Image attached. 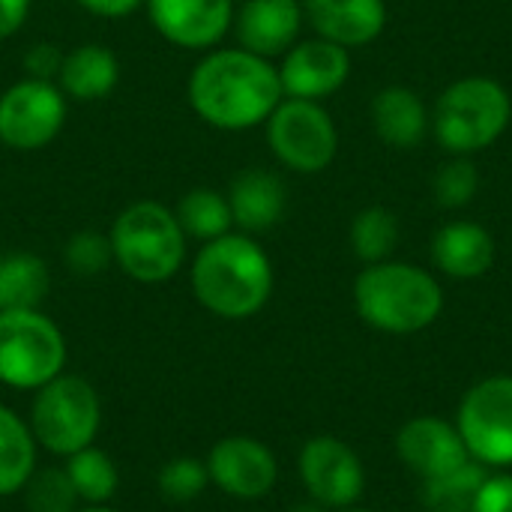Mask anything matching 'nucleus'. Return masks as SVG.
I'll list each match as a JSON object with an SVG mask.
<instances>
[{
    "label": "nucleus",
    "mask_w": 512,
    "mask_h": 512,
    "mask_svg": "<svg viewBox=\"0 0 512 512\" xmlns=\"http://www.w3.org/2000/svg\"><path fill=\"white\" fill-rule=\"evenodd\" d=\"M66 345L51 318L36 309L0 312V381L39 390L60 375Z\"/></svg>",
    "instance_id": "423d86ee"
},
{
    "label": "nucleus",
    "mask_w": 512,
    "mask_h": 512,
    "mask_svg": "<svg viewBox=\"0 0 512 512\" xmlns=\"http://www.w3.org/2000/svg\"><path fill=\"white\" fill-rule=\"evenodd\" d=\"M33 459V435L9 408H0V495L24 489L33 474Z\"/></svg>",
    "instance_id": "393cba45"
},
{
    "label": "nucleus",
    "mask_w": 512,
    "mask_h": 512,
    "mask_svg": "<svg viewBox=\"0 0 512 512\" xmlns=\"http://www.w3.org/2000/svg\"><path fill=\"white\" fill-rule=\"evenodd\" d=\"M300 477L321 507H351L360 501L366 486L357 453L333 435H318L306 441L300 453Z\"/></svg>",
    "instance_id": "9b49d317"
},
{
    "label": "nucleus",
    "mask_w": 512,
    "mask_h": 512,
    "mask_svg": "<svg viewBox=\"0 0 512 512\" xmlns=\"http://www.w3.org/2000/svg\"><path fill=\"white\" fill-rule=\"evenodd\" d=\"M210 483V471L204 462L198 459H171L168 465H162L159 471V492L168 501H192L198 498Z\"/></svg>",
    "instance_id": "c756f323"
},
{
    "label": "nucleus",
    "mask_w": 512,
    "mask_h": 512,
    "mask_svg": "<svg viewBox=\"0 0 512 512\" xmlns=\"http://www.w3.org/2000/svg\"><path fill=\"white\" fill-rule=\"evenodd\" d=\"M153 27L180 48L216 45L231 21L234 0H147Z\"/></svg>",
    "instance_id": "2eb2a0df"
},
{
    "label": "nucleus",
    "mask_w": 512,
    "mask_h": 512,
    "mask_svg": "<svg viewBox=\"0 0 512 512\" xmlns=\"http://www.w3.org/2000/svg\"><path fill=\"white\" fill-rule=\"evenodd\" d=\"M354 306L369 327L390 336H411L438 321L444 312V288L423 267L381 261L366 264L357 276Z\"/></svg>",
    "instance_id": "7ed1b4c3"
},
{
    "label": "nucleus",
    "mask_w": 512,
    "mask_h": 512,
    "mask_svg": "<svg viewBox=\"0 0 512 512\" xmlns=\"http://www.w3.org/2000/svg\"><path fill=\"white\" fill-rule=\"evenodd\" d=\"M66 120V96L51 81L27 78L0 96V141L9 150L51 144Z\"/></svg>",
    "instance_id": "9d476101"
},
{
    "label": "nucleus",
    "mask_w": 512,
    "mask_h": 512,
    "mask_svg": "<svg viewBox=\"0 0 512 512\" xmlns=\"http://www.w3.org/2000/svg\"><path fill=\"white\" fill-rule=\"evenodd\" d=\"M456 429L474 462L486 468L512 465V375L471 387L459 405Z\"/></svg>",
    "instance_id": "1a4fd4ad"
},
{
    "label": "nucleus",
    "mask_w": 512,
    "mask_h": 512,
    "mask_svg": "<svg viewBox=\"0 0 512 512\" xmlns=\"http://www.w3.org/2000/svg\"><path fill=\"white\" fill-rule=\"evenodd\" d=\"M63 57L57 45H33L27 54H24V69L30 72V78H39V81H51L54 75H60V66H63Z\"/></svg>",
    "instance_id": "473e14b6"
},
{
    "label": "nucleus",
    "mask_w": 512,
    "mask_h": 512,
    "mask_svg": "<svg viewBox=\"0 0 512 512\" xmlns=\"http://www.w3.org/2000/svg\"><path fill=\"white\" fill-rule=\"evenodd\" d=\"M432 261L450 279H480L495 264V237L468 219L447 222L432 237Z\"/></svg>",
    "instance_id": "a211bd4d"
},
{
    "label": "nucleus",
    "mask_w": 512,
    "mask_h": 512,
    "mask_svg": "<svg viewBox=\"0 0 512 512\" xmlns=\"http://www.w3.org/2000/svg\"><path fill=\"white\" fill-rule=\"evenodd\" d=\"M267 141L273 156L297 174L330 168L339 150V132L330 111L312 99H282L267 117Z\"/></svg>",
    "instance_id": "6e6552de"
},
{
    "label": "nucleus",
    "mask_w": 512,
    "mask_h": 512,
    "mask_svg": "<svg viewBox=\"0 0 512 512\" xmlns=\"http://www.w3.org/2000/svg\"><path fill=\"white\" fill-rule=\"evenodd\" d=\"M207 471L222 492L243 501L264 498L279 477L273 453L261 441L243 435L219 441L207 459Z\"/></svg>",
    "instance_id": "4468645a"
},
{
    "label": "nucleus",
    "mask_w": 512,
    "mask_h": 512,
    "mask_svg": "<svg viewBox=\"0 0 512 512\" xmlns=\"http://www.w3.org/2000/svg\"><path fill=\"white\" fill-rule=\"evenodd\" d=\"M345 512H372V510H345Z\"/></svg>",
    "instance_id": "4c0bfd02"
},
{
    "label": "nucleus",
    "mask_w": 512,
    "mask_h": 512,
    "mask_svg": "<svg viewBox=\"0 0 512 512\" xmlns=\"http://www.w3.org/2000/svg\"><path fill=\"white\" fill-rule=\"evenodd\" d=\"M27 492V510L30 512H72L78 492L66 474V468H45L39 474H30L24 483Z\"/></svg>",
    "instance_id": "c85d7f7f"
},
{
    "label": "nucleus",
    "mask_w": 512,
    "mask_h": 512,
    "mask_svg": "<svg viewBox=\"0 0 512 512\" xmlns=\"http://www.w3.org/2000/svg\"><path fill=\"white\" fill-rule=\"evenodd\" d=\"M288 192L285 183L264 168H249L231 180L228 189V207L234 216V225L243 231H267L285 216Z\"/></svg>",
    "instance_id": "aec40b11"
},
{
    "label": "nucleus",
    "mask_w": 512,
    "mask_h": 512,
    "mask_svg": "<svg viewBox=\"0 0 512 512\" xmlns=\"http://www.w3.org/2000/svg\"><path fill=\"white\" fill-rule=\"evenodd\" d=\"M399 459L423 480H438L471 462L456 426L441 417H414L396 435Z\"/></svg>",
    "instance_id": "ddd939ff"
},
{
    "label": "nucleus",
    "mask_w": 512,
    "mask_h": 512,
    "mask_svg": "<svg viewBox=\"0 0 512 512\" xmlns=\"http://www.w3.org/2000/svg\"><path fill=\"white\" fill-rule=\"evenodd\" d=\"M510 90L489 75L453 81L435 102L432 132L453 156H471L492 147L510 126Z\"/></svg>",
    "instance_id": "20e7f679"
},
{
    "label": "nucleus",
    "mask_w": 512,
    "mask_h": 512,
    "mask_svg": "<svg viewBox=\"0 0 512 512\" xmlns=\"http://www.w3.org/2000/svg\"><path fill=\"white\" fill-rule=\"evenodd\" d=\"M372 126L384 144L396 150H414L432 129V114L417 90L390 84L372 99Z\"/></svg>",
    "instance_id": "6ab92c4d"
},
{
    "label": "nucleus",
    "mask_w": 512,
    "mask_h": 512,
    "mask_svg": "<svg viewBox=\"0 0 512 512\" xmlns=\"http://www.w3.org/2000/svg\"><path fill=\"white\" fill-rule=\"evenodd\" d=\"M174 216H177V222H180L186 237H195V240H204V243L228 234L231 225H234L228 198L213 192V189H192V192H186L180 198Z\"/></svg>",
    "instance_id": "5701e85b"
},
{
    "label": "nucleus",
    "mask_w": 512,
    "mask_h": 512,
    "mask_svg": "<svg viewBox=\"0 0 512 512\" xmlns=\"http://www.w3.org/2000/svg\"><path fill=\"white\" fill-rule=\"evenodd\" d=\"M99 432V399L96 390L75 375H57L33 402V435L36 441L57 453L72 456L93 444Z\"/></svg>",
    "instance_id": "0eeeda50"
},
{
    "label": "nucleus",
    "mask_w": 512,
    "mask_h": 512,
    "mask_svg": "<svg viewBox=\"0 0 512 512\" xmlns=\"http://www.w3.org/2000/svg\"><path fill=\"white\" fill-rule=\"evenodd\" d=\"M111 261H114L111 240L96 231H81L66 243V264L81 276L102 273Z\"/></svg>",
    "instance_id": "7c9ffc66"
},
{
    "label": "nucleus",
    "mask_w": 512,
    "mask_h": 512,
    "mask_svg": "<svg viewBox=\"0 0 512 512\" xmlns=\"http://www.w3.org/2000/svg\"><path fill=\"white\" fill-rule=\"evenodd\" d=\"M351 75V54L348 48L330 42V39H306L294 42L285 51V60L279 66L282 93L288 99H312L321 102L345 87Z\"/></svg>",
    "instance_id": "f8f14e48"
},
{
    "label": "nucleus",
    "mask_w": 512,
    "mask_h": 512,
    "mask_svg": "<svg viewBox=\"0 0 512 512\" xmlns=\"http://www.w3.org/2000/svg\"><path fill=\"white\" fill-rule=\"evenodd\" d=\"M108 240L114 261L138 282H165L186 258V234L177 216L156 201H138L126 207L117 216Z\"/></svg>",
    "instance_id": "39448f33"
},
{
    "label": "nucleus",
    "mask_w": 512,
    "mask_h": 512,
    "mask_svg": "<svg viewBox=\"0 0 512 512\" xmlns=\"http://www.w3.org/2000/svg\"><path fill=\"white\" fill-rule=\"evenodd\" d=\"M30 0H0V39L12 36L27 18Z\"/></svg>",
    "instance_id": "72a5a7b5"
},
{
    "label": "nucleus",
    "mask_w": 512,
    "mask_h": 512,
    "mask_svg": "<svg viewBox=\"0 0 512 512\" xmlns=\"http://www.w3.org/2000/svg\"><path fill=\"white\" fill-rule=\"evenodd\" d=\"M303 24L300 0H246L237 12V39L246 51L258 57L285 54Z\"/></svg>",
    "instance_id": "f3484780"
},
{
    "label": "nucleus",
    "mask_w": 512,
    "mask_h": 512,
    "mask_svg": "<svg viewBox=\"0 0 512 512\" xmlns=\"http://www.w3.org/2000/svg\"><path fill=\"white\" fill-rule=\"evenodd\" d=\"M48 294V270L30 252L0 258V312L36 309Z\"/></svg>",
    "instance_id": "4be33fe9"
},
{
    "label": "nucleus",
    "mask_w": 512,
    "mask_h": 512,
    "mask_svg": "<svg viewBox=\"0 0 512 512\" xmlns=\"http://www.w3.org/2000/svg\"><path fill=\"white\" fill-rule=\"evenodd\" d=\"M66 474H69L78 498H84L90 504H102L117 492V468L102 450L84 447V450L72 453Z\"/></svg>",
    "instance_id": "bb28decb"
},
{
    "label": "nucleus",
    "mask_w": 512,
    "mask_h": 512,
    "mask_svg": "<svg viewBox=\"0 0 512 512\" xmlns=\"http://www.w3.org/2000/svg\"><path fill=\"white\" fill-rule=\"evenodd\" d=\"M351 249L363 264H381L390 261L396 243H399V219L390 207L372 204L363 207L351 222Z\"/></svg>",
    "instance_id": "b1692460"
},
{
    "label": "nucleus",
    "mask_w": 512,
    "mask_h": 512,
    "mask_svg": "<svg viewBox=\"0 0 512 512\" xmlns=\"http://www.w3.org/2000/svg\"><path fill=\"white\" fill-rule=\"evenodd\" d=\"M291 512H324L321 504H300V507H294Z\"/></svg>",
    "instance_id": "c9c22d12"
},
{
    "label": "nucleus",
    "mask_w": 512,
    "mask_h": 512,
    "mask_svg": "<svg viewBox=\"0 0 512 512\" xmlns=\"http://www.w3.org/2000/svg\"><path fill=\"white\" fill-rule=\"evenodd\" d=\"M282 99L279 69L246 48L207 54L189 78V102L198 117L228 132L267 123Z\"/></svg>",
    "instance_id": "f257e3e1"
},
{
    "label": "nucleus",
    "mask_w": 512,
    "mask_h": 512,
    "mask_svg": "<svg viewBox=\"0 0 512 512\" xmlns=\"http://www.w3.org/2000/svg\"><path fill=\"white\" fill-rule=\"evenodd\" d=\"M87 12L102 15V18H120L129 15L141 6V0H78Z\"/></svg>",
    "instance_id": "f704fd0d"
},
{
    "label": "nucleus",
    "mask_w": 512,
    "mask_h": 512,
    "mask_svg": "<svg viewBox=\"0 0 512 512\" xmlns=\"http://www.w3.org/2000/svg\"><path fill=\"white\" fill-rule=\"evenodd\" d=\"M486 477H489V468L471 459L447 477L426 480V504L435 512H471L474 498L480 486L486 483Z\"/></svg>",
    "instance_id": "a878e982"
},
{
    "label": "nucleus",
    "mask_w": 512,
    "mask_h": 512,
    "mask_svg": "<svg viewBox=\"0 0 512 512\" xmlns=\"http://www.w3.org/2000/svg\"><path fill=\"white\" fill-rule=\"evenodd\" d=\"M192 291L201 306L219 318H249L270 300V258L255 240L228 231L198 252L192 264Z\"/></svg>",
    "instance_id": "f03ea898"
},
{
    "label": "nucleus",
    "mask_w": 512,
    "mask_h": 512,
    "mask_svg": "<svg viewBox=\"0 0 512 512\" xmlns=\"http://www.w3.org/2000/svg\"><path fill=\"white\" fill-rule=\"evenodd\" d=\"M57 78H60L63 96L75 102H93L114 90L120 78V66H117L114 51H108L105 45H81L63 57Z\"/></svg>",
    "instance_id": "412c9836"
},
{
    "label": "nucleus",
    "mask_w": 512,
    "mask_h": 512,
    "mask_svg": "<svg viewBox=\"0 0 512 512\" xmlns=\"http://www.w3.org/2000/svg\"><path fill=\"white\" fill-rule=\"evenodd\" d=\"M303 15L321 39L342 48L369 45L387 27L384 0H303Z\"/></svg>",
    "instance_id": "dca6fc26"
},
{
    "label": "nucleus",
    "mask_w": 512,
    "mask_h": 512,
    "mask_svg": "<svg viewBox=\"0 0 512 512\" xmlns=\"http://www.w3.org/2000/svg\"><path fill=\"white\" fill-rule=\"evenodd\" d=\"M480 192V174L477 165L468 156H456L447 165L438 168L435 180H432V195L435 204L444 210H462L468 207Z\"/></svg>",
    "instance_id": "cd10ccee"
},
{
    "label": "nucleus",
    "mask_w": 512,
    "mask_h": 512,
    "mask_svg": "<svg viewBox=\"0 0 512 512\" xmlns=\"http://www.w3.org/2000/svg\"><path fill=\"white\" fill-rule=\"evenodd\" d=\"M81 512H114V510H102V507H93V510H81Z\"/></svg>",
    "instance_id": "e433bc0d"
},
{
    "label": "nucleus",
    "mask_w": 512,
    "mask_h": 512,
    "mask_svg": "<svg viewBox=\"0 0 512 512\" xmlns=\"http://www.w3.org/2000/svg\"><path fill=\"white\" fill-rule=\"evenodd\" d=\"M471 512H512V474H489Z\"/></svg>",
    "instance_id": "2f4dec72"
}]
</instances>
